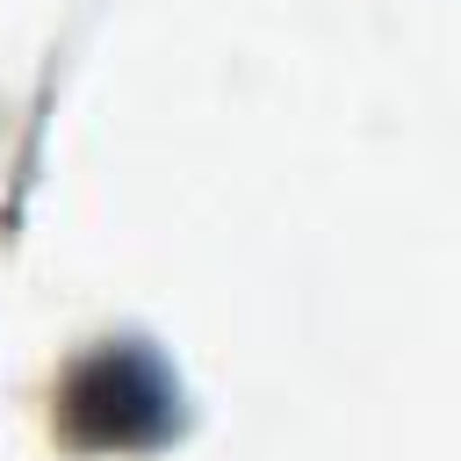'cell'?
Returning a JSON list of instances; mask_svg holds the SVG:
<instances>
[{
	"instance_id": "1",
	"label": "cell",
	"mask_w": 461,
	"mask_h": 461,
	"mask_svg": "<svg viewBox=\"0 0 461 461\" xmlns=\"http://www.w3.org/2000/svg\"><path fill=\"white\" fill-rule=\"evenodd\" d=\"M50 425L79 454H144L180 425L173 367L137 339H101L58 375Z\"/></svg>"
}]
</instances>
